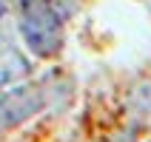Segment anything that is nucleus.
I'll return each instance as SVG.
<instances>
[{
  "mask_svg": "<svg viewBox=\"0 0 151 142\" xmlns=\"http://www.w3.org/2000/svg\"><path fill=\"white\" fill-rule=\"evenodd\" d=\"M17 29L37 57H54L63 49V17L51 0H20Z\"/></svg>",
  "mask_w": 151,
  "mask_h": 142,
  "instance_id": "nucleus-1",
  "label": "nucleus"
},
{
  "mask_svg": "<svg viewBox=\"0 0 151 142\" xmlns=\"http://www.w3.org/2000/svg\"><path fill=\"white\" fill-rule=\"evenodd\" d=\"M54 94L49 91V83H29L17 85L14 91H9L0 97V128H14L26 119H32L34 114L49 108V102Z\"/></svg>",
  "mask_w": 151,
  "mask_h": 142,
  "instance_id": "nucleus-2",
  "label": "nucleus"
},
{
  "mask_svg": "<svg viewBox=\"0 0 151 142\" xmlns=\"http://www.w3.org/2000/svg\"><path fill=\"white\" fill-rule=\"evenodd\" d=\"M29 71H32L29 60H26L12 43L0 49V88L9 85V83H14V80H20V77H26Z\"/></svg>",
  "mask_w": 151,
  "mask_h": 142,
  "instance_id": "nucleus-3",
  "label": "nucleus"
},
{
  "mask_svg": "<svg viewBox=\"0 0 151 142\" xmlns=\"http://www.w3.org/2000/svg\"><path fill=\"white\" fill-rule=\"evenodd\" d=\"M9 26H12V6L9 0H0V49L9 46Z\"/></svg>",
  "mask_w": 151,
  "mask_h": 142,
  "instance_id": "nucleus-4",
  "label": "nucleus"
},
{
  "mask_svg": "<svg viewBox=\"0 0 151 142\" xmlns=\"http://www.w3.org/2000/svg\"><path fill=\"white\" fill-rule=\"evenodd\" d=\"M71 3H74V0H71Z\"/></svg>",
  "mask_w": 151,
  "mask_h": 142,
  "instance_id": "nucleus-5",
  "label": "nucleus"
}]
</instances>
